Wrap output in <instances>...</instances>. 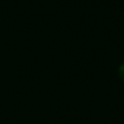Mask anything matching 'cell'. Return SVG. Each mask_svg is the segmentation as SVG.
I'll use <instances>...</instances> for the list:
<instances>
[{
	"label": "cell",
	"instance_id": "1",
	"mask_svg": "<svg viewBox=\"0 0 124 124\" xmlns=\"http://www.w3.org/2000/svg\"><path fill=\"white\" fill-rule=\"evenodd\" d=\"M119 75H120L121 79L124 82V64L120 66V69H119Z\"/></svg>",
	"mask_w": 124,
	"mask_h": 124
}]
</instances>
